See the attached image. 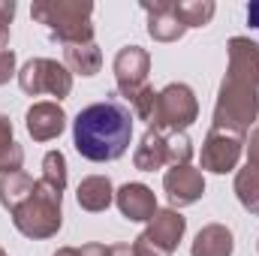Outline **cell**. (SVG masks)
<instances>
[{"instance_id":"31","label":"cell","mask_w":259,"mask_h":256,"mask_svg":"<svg viewBox=\"0 0 259 256\" xmlns=\"http://www.w3.org/2000/svg\"><path fill=\"white\" fill-rule=\"evenodd\" d=\"M109 253L112 256H136L130 244H109Z\"/></svg>"},{"instance_id":"30","label":"cell","mask_w":259,"mask_h":256,"mask_svg":"<svg viewBox=\"0 0 259 256\" xmlns=\"http://www.w3.org/2000/svg\"><path fill=\"white\" fill-rule=\"evenodd\" d=\"M247 24H250L253 30H259V0L247 3Z\"/></svg>"},{"instance_id":"23","label":"cell","mask_w":259,"mask_h":256,"mask_svg":"<svg viewBox=\"0 0 259 256\" xmlns=\"http://www.w3.org/2000/svg\"><path fill=\"white\" fill-rule=\"evenodd\" d=\"M42 181L55 190H66V157L61 151H49L42 157Z\"/></svg>"},{"instance_id":"20","label":"cell","mask_w":259,"mask_h":256,"mask_svg":"<svg viewBox=\"0 0 259 256\" xmlns=\"http://www.w3.org/2000/svg\"><path fill=\"white\" fill-rule=\"evenodd\" d=\"M235 196L241 202L244 211L250 214H259V169L256 166H244L235 172Z\"/></svg>"},{"instance_id":"2","label":"cell","mask_w":259,"mask_h":256,"mask_svg":"<svg viewBox=\"0 0 259 256\" xmlns=\"http://www.w3.org/2000/svg\"><path fill=\"white\" fill-rule=\"evenodd\" d=\"M133 142V112L121 100H103L81 109L72 121V145L91 163L124 157Z\"/></svg>"},{"instance_id":"22","label":"cell","mask_w":259,"mask_h":256,"mask_svg":"<svg viewBox=\"0 0 259 256\" xmlns=\"http://www.w3.org/2000/svg\"><path fill=\"white\" fill-rule=\"evenodd\" d=\"M166 160L169 166H190L193 142L187 133H166Z\"/></svg>"},{"instance_id":"34","label":"cell","mask_w":259,"mask_h":256,"mask_svg":"<svg viewBox=\"0 0 259 256\" xmlns=\"http://www.w3.org/2000/svg\"><path fill=\"white\" fill-rule=\"evenodd\" d=\"M256 247H259V241H256Z\"/></svg>"},{"instance_id":"14","label":"cell","mask_w":259,"mask_h":256,"mask_svg":"<svg viewBox=\"0 0 259 256\" xmlns=\"http://www.w3.org/2000/svg\"><path fill=\"white\" fill-rule=\"evenodd\" d=\"M232 250H235L232 229L223 223H208L196 232L190 256H232Z\"/></svg>"},{"instance_id":"21","label":"cell","mask_w":259,"mask_h":256,"mask_svg":"<svg viewBox=\"0 0 259 256\" xmlns=\"http://www.w3.org/2000/svg\"><path fill=\"white\" fill-rule=\"evenodd\" d=\"M217 12L214 0H175V15L181 18V24L190 27H205Z\"/></svg>"},{"instance_id":"29","label":"cell","mask_w":259,"mask_h":256,"mask_svg":"<svg viewBox=\"0 0 259 256\" xmlns=\"http://www.w3.org/2000/svg\"><path fill=\"white\" fill-rule=\"evenodd\" d=\"M78 256H112V253H109V247H106V244L91 241V244H81V247H78Z\"/></svg>"},{"instance_id":"1","label":"cell","mask_w":259,"mask_h":256,"mask_svg":"<svg viewBox=\"0 0 259 256\" xmlns=\"http://www.w3.org/2000/svg\"><path fill=\"white\" fill-rule=\"evenodd\" d=\"M226 75L214 103V127L247 136L259 115V42L250 36H232Z\"/></svg>"},{"instance_id":"13","label":"cell","mask_w":259,"mask_h":256,"mask_svg":"<svg viewBox=\"0 0 259 256\" xmlns=\"http://www.w3.org/2000/svg\"><path fill=\"white\" fill-rule=\"evenodd\" d=\"M184 232H187V217H181L175 208H157V214L148 220V229H145V235L169 253L178 250Z\"/></svg>"},{"instance_id":"27","label":"cell","mask_w":259,"mask_h":256,"mask_svg":"<svg viewBox=\"0 0 259 256\" xmlns=\"http://www.w3.org/2000/svg\"><path fill=\"white\" fill-rule=\"evenodd\" d=\"M244 145H247V163L259 169V127L250 130V136L244 139Z\"/></svg>"},{"instance_id":"17","label":"cell","mask_w":259,"mask_h":256,"mask_svg":"<svg viewBox=\"0 0 259 256\" xmlns=\"http://www.w3.org/2000/svg\"><path fill=\"white\" fill-rule=\"evenodd\" d=\"M64 66L72 75H97L103 66V52L97 49V42L88 46H66L64 49Z\"/></svg>"},{"instance_id":"26","label":"cell","mask_w":259,"mask_h":256,"mask_svg":"<svg viewBox=\"0 0 259 256\" xmlns=\"http://www.w3.org/2000/svg\"><path fill=\"white\" fill-rule=\"evenodd\" d=\"M12 75H18L15 72V52L6 49V52H0V84H6Z\"/></svg>"},{"instance_id":"33","label":"cell","mask_w":259,"mask_h":256,"mask_svg":"<svg viewBox=\"0 0 259 256\" xmlns=\"http://www.w3.org/2000/svg\"><path fill=\"white\" fill-rule=\"evenodd\" d=\"M0 256H9V253H6V250H3V247H0Z\"/></svg>"},{"instance_id":"7","label":"cell","mask_w":259,"mask_h":256,"mask_svg":"<svg viewBox=\"0 0 259 256\" xmlns=\"http://www.w3.org/2000/svg\"><path fill=\"white\" fill-rule=\"evenodd\" d=\"M241 151H244V136L241 133H229V130H217L211 127L205 142H202V169L205 172H214V175H226L238 166L241 160Z\"/></svg>"},{"instance_id":"10","label":"cell","mask_w":259,"mask_h":256,"mask_svg":"<svg viewBox=\"0 0 259 256\" xmlns=\"http://www.w3.org/2000/svg\"><path fill=\"white\" fill-rule=\"evenodd\" d=\"M24 127L30 133L33 142H52L66 130V112L61 103L46 100V103H33L24 115Z\"/></svg>"},{"instance_id":"24","label":"cell","mask_w":259,"mask_h":256,"mask_svg":"<svg viewBox=\"0 0 259 256\" xmlns=\"http://www.w3.org/2000/svg\"><path fill=\"white\" fill-rule=\"evenodd\" d=\"M130 106H133V118H139V121H151V115H154V106H157V91L154 88H142L133 100H130Z\"/></svg>"},{"instance_id":"32","label":"cell","mask_w":259,"mask_h":256,"mask_svg":"<svg viewBox=\"0 0 259 256\" xmlns=\"http://www.w3.org/2000/svg\"><path fill=\"white\" fill-rule=\"evenodd\" d=\"M55 256H78V247H61L55 250Z\"/></svg>"},{"instance_id":"11","label":"cell","mask_w":259,"mask_h":256,"mask_svg":"<svg viewBox=\"0 0 259 256\" xmlns=\"http://www.w3.org/2000/svg\"><path fill=\"white\" fill-rule=\"evenodd\" d=\"M142 9L148 15V33L157 42H178L187 27L181 24V18L175 15V0H142Z\"/></svg>"},{"instance_id":"4","label":"cell","mask_w":259,"mask_h":256,"mask_svg":"<svg viewBox=\"0 0 259 256\" xmlns=\"http://www.w3.org/2000/svg\"><path fill=\"white\" fill-rule=\"evenodd\" d=\"M61 202H64V193L49 187L42 178L33 184V193L9 214L15 229L24 235V238H33V241H42V238H52L61 232L64 226V211H61Z\"/></svg>"},{"instance_id":"19","label":"cell","mask_w":259,"mask_h":256,"mask_svg":"<svg viewBox=\"0 0 259 256\" xmlns=\"http://www.w3.org/2000/svg\"><path fill=\"white\" fill-rule=\"evenodd\" d=\"M21 163H24V151L12 136V121L0 115V175L21 172Z\"/></svg>"},{"instance_id":"18","label":"cell","mask_w":259,"mask_h":256,"mask_svg":"<svg viewBox=\"0 0 259 256\" xmlns=\"http://www.w3.org/2000/svg\"><path fill=\"white\" fill-rule=\"evenodd\" d=\"M33 178L27 172H9V175H0V205L12 214L30 193H33Z\"/></svg>"},{"instance_id":"12","label":"cell","mask_w":259,"mask_h":256,"mask_svg":"<svg viewBox=\"0 0 259 256\" xmlns=\"http://www.w3.org/2000/svg\"><path fill=\"white\" fill-rule=\"evenodd\" d=\"M115 205L133 223H148L157 214V196H154V190L148 184H139V181H130L121 190H115Z\"/></svg>"},{"instance_id":"25","label":"cell","mask_w":259,"mask_h":256,"mask_svg":"<svg viewBox=\"0 0 259 256\" xmlns=\"http://www.w3.org/2000/svg\"><path fill=\"white\" fill-rule=\"evenodd\" d=\"M133 253H136V256H172L169 250L157 247V244H154V241H151V238H148L145 232H142V235H139V238L133 241Z\"/></svg>"},{"instance_id":"3","label":"cell","mask_w":259,"mask_h":256,"mask_svg":"<svg viewBox=\"0 0 259 256\" xmlns=\"http://www.w3.org/2000/svg\"><path fill=\"white\" fill-rule=\"evenodd\" d=\"M30 15L46 24L49 36L66 46L94 42V3L88 0H39L30 6Z\"/></svg>"},{"instance_id":"8","label":"cell","mask_w":259,"mask_h":256,"mask_svg":"<svg viewBox=\"0 0 259 256\" xmlns=\"http://www.w3.org/2000/svg\"><path fill=\"white\" fill-rule=\"evenodd\" d=\"M115 81H118V94L127 97V103L148 84V72H151V55L142 46H127L115 55Z\"/></svg>"},{"instance_id":"9","label":"cell","mask_w":259,"mask_h":256,"mask_svg":"<svg viewBox=\"0 0 259 256\" xmlns=\"http://www.w3.org/2000/svg\"><path fill=\"white\" fill-rule=\"evenodd\" d=\"M163 190L175 208H187L205 196V178L193 166H172L163 175Z\"/></svg>"},{"instance_id":"15","label":"cell","mask_w":259,"mask_h":256,"mask_svg":"<svg viewBox=\"0 0 259 256\" xmlns=\"http://www.w3.org/2000/svg\"><path fill=\"white\" fill-rule=\"evenodd\" d=\"M133 166L139 172H157V169L169 166V160H166V133L145 130V136L139 139V145L133 151Z\"/></svg>"},{"instance_id":"16","label":"cell","mask_w":259,"mask_h":256,"mask_svg":"<svg viewBox=\"0 0 259 256\" xmlns=\"http://www.w3.org/2000/svg\"><path fill=\"white\" fill-rule=\"evenodd\" d=\"M75 199H78V205L84 211L100 214L115 202V187H112V181L106 175H88V178H81V184L75 190Z\"/></svg>"},{"instance_id":"28","label":"cell","mask_w":259,"mask_h":256,"mask_svg":"<svg viewBox=\"0 0 259 256\" xmlns=\"http://www.w3.org/2000/svg\"><path fill=\"white\" fill-rule=\"evenodd\" d=\"M15 18V3L12 0H0V27H9Z\"/></svg>"},{"instance_id":"5","label":"cell","mask_w":259,"mask_h":256,"mask_svg":"<svg viewBox=\"0 0 259 256\" xmlns=\"http://www.w3.org/2000/svg\"><path fill=\"white\" fill-rule=\"evenodd\" d=\"M199 118V100H196L193 88L172 81L163 91H157V106L154 115L148 121V130L157 133H184L187 127H193Z\"/></svg>"},{"instance_id":"6","label":"cell","mask_w":259,"mask_h":256,"mask_svg":"<svg viewBox=\"0 0 259 256\" xmlns=\"http://www.w3.org/2000/svg\"><path fill=\"white\" fill-rule=\"evenodd\" d=\"M18 88L27 97H55V103L72 94V72L52 58H33L18 69Z\"/></svg>"}]
</instances>
